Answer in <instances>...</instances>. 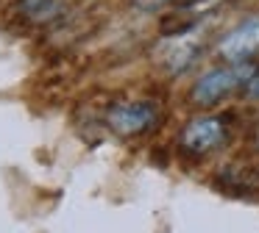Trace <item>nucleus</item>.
Returning a JSON list of instances; mask_svg holds the SVG:
<instances>
[{"label":"nucleus","instance_id":"nucleus-1","mask_svg":"<svg viewBox=\"0 0 259 233\" xmlns=\"http://www.w3.org/2000/svg\"><path fill=\"white\" fill-rule=\"evenodd\" d=\"M253 67L248 64H231V67H218V70L206 72V75L198 78L195 89H192V100L198 105H212L220 97L231 94L240 83H248L253 78Z\"/></svg>","mask_w":259,"mask_h":233},{"label":"nucleus","instance_id":"nucleus-6","mask_svg":"<svg viewBox=\"0 0 259 233\" xmlns=\"http://www.w3.org/2000/svg\"><path fill=\"white\" fill-rule=\"evenodd\" d=\"M248 97L259 100V72H253V78L248 81Z\"/></svg>","mask_w":259,"mask_h":233},{"label":"nucleus","instance_id":"nucleus-2","mask_svg":"<svg viewBox=\"0 0 259 233\" xmlns=\"http://www.w3.org/2000/svg\"><path fill=\"white\" fill-rule=\"evenodd\" d=\"M153 122H156V105L145 103V100L117 103L109 108V125L120 136H137V133L148 131Z\"/></svg>","mask_w":259,"mask_h":233},{"label":"nucleus","instance_id":"nucleus-3","mask_svg":"<svg viewBox=\"0 0 259 233\" xmlns=\"http://www.w3.org/2000/svg\"><path fill=\"white\" fill-rule=\"evenodd\" d=\"M226 139V128L218 116H198L181 131V147L195 155L214 150Z\"/></svg>","mask_w":259,"mask_h":233},{"label":"nucleus","instance_id":"nucleus-4","mask_svg":"<svg viewBox=\"0 0 259 233\" xmlns=\"http://www.w3.org/2000/svg\"><path fill=\"white\" fill-rule=\"evenodd\" d=\"M259 53V17L245 20L220 39V55L229 61H245Z\"/></svg>","mask_w":259,"mask_h":233},{"label":"nucleus","instance_id":"nucleus-5","mask_svg":"<svg viewBox=\"0 0 259 233\" xmlns=\"http://www.w3.org/2000/svg\"><path fill=\"white\" fill-rule=\"evenodd\" d=\"M25 11H28L34 20H48V17L56 14V3H53V0H28Z\"/></svg>","mask_w":259,"mask_h":233}]
</instances>
